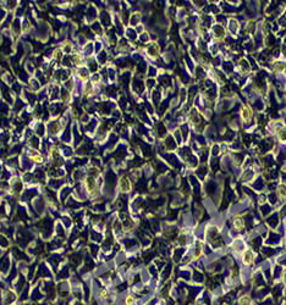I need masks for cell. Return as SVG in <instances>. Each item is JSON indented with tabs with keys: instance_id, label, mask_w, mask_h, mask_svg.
<instances>
[{
	"instance_id": "7a4b0ae2",
	"label": "cell",
	"mask_w": 286,
	"mask_h": 305,
	"mask_svg": "<svg viewBox=\"0 0 286 305\" xmlns=\"http://www.w3.org/2000/svg\"><path fill=\"white\" fill-rule=\"evenodd\" d=\"M242 119L245 121H249L252 119V110L249 107H247V106L244 107V110H242Z\"/></svg>"
},
{
	"instance_id": "277c9868",
	"label": "cell",
	"mask_w": 286,
	"mask_h": 305,
	"mask_svg": "<svg viewBox=\"0 0 286 305\" xmlns=\"http://www.w3.org/2000/svg\"><path fill=\"white\" fill-rule=\"evenodd\" d=\"M239 303H240V305H251L252 300H251V298H249V297L244 295V297H241V298H240Z\"/></svg>"
},
{
	"instance_id": "5b68a950",
	"label": "cell",
	"mask_w": 286,
	"mask_h": 305,
	"mask_svg": "<svg viewBox=\"0 0 286 305\" xmlns=\"http://www.w3.org/2000/svg\"><path fill=\"white\" fill-rule=\"evenodd\" d=\"M234 224H235V227L236 228H239V229H241L242 227H244V220L239 216V217H236L235 219V221H234Z\"/></svg>"
},
{
	"instance_id": "3957f363",
	"label": "cell",
	"mask_w": 286,
	"mask_h": 305,
	"mask_svg": "<svg viewBox=\"0 0 286 305\" xmlns=\"http://www.w3.org/2000/svg\"><path fill=\"white\" fill-rule=\"evenodd\" d=\"M278 194L280 198H286V185L285 184H280L279 188H278Z\"/></svg>"
},
{
	"instance_id": "6da1fadb",
	"label": "cell",
	"mask_w": 286,
	"mask_h": 305,
	"mask_svg": "<svg viewBox=\"0 0 286 305\" xmlns=\"http://www.w3.org/2000/svg\"><path fill=\"white\" fill-rule=\"evenodd\" d=\"M254 260V256H253V253L251 250H246L244 253V263L246 265H251Z\"/></svg>"
}]
</instances>
